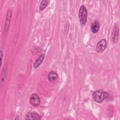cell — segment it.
I'll return each mask as SVG.
<instances>
[{
  "label": "cell",
  "instance_id": "1",
  "mask_svg": "<svg viewBox=\"0 0 120 120\" xmlns=\"http://www.w3.org/2000/svg\"><path fill=\"white\" fill-rule=\"evenodd\" d=\"M108 96V93L102 90L95 91L92 95L93 98L96 103H100L105 100Z\"/></svg>",
  "mask_w": 120,
  "mask_h": 120
},
{
  "label": "cell",
  "instance_id": "2",
  "mask_svg": "<svg viewBox=\"0 0 120 120\" xmlns=\"http://www.w3.org/2000/svg\"><path fill=\"white\" fill-rule=\"evenodd\" d=\"M78 17L81 26H84L87 21V10L86 7L83 5H82L79 9Z\"/></svg>",
  "mask_w": 120,
  "mask_h": 120
},
{
  "label": "cell",
  "instance_id": "3",
  "mask_svg": "<svg viewBox=\"0 0 120 120\" xmlns=\"http://www.w3.org/2000/svg\"><path fill=\"white\" fill-rule=\"evenodd\" d=\"M106 46L107 42L106 40L105 39H102L97 43L96 47V51L98 52H103L106 49Z\"/></svg>",
  "mask_w": 120,
  "mask_h": 120
},
{
  "label": "cell",
  "instance_id": "4",
  "mask_svg": "<svg viewBox=\"0 0 120 120\" xmlns=\"http://www.w3.org/2000/svg\"><path fill=\"white\" fill-rule=\"evenodd\" d=\"M30 102L32 105L35 107H38L40 104V99L39 96L36 93H34L30 96Z\"/></svg>",
  "mask_w": 120,
  "mask_h": 120
},
{
  "label": "cell",
  "instance_id": "5",
  "mask_svg": "<svg viewBox=\"0 0 120 120\" xmlns=\"http://www.w3.org/2000/svg\"><path fill=\"white\" fill-rule=\"evenodd\" d=\"M41 119V116L35 111L28 112L25 115V119L38 120Z\"/></svg>",
  "mask_w": 120,
  "mask_h": 120
},
{
  "label": "cell",
  "instance_id": "6",
  "mask_svg": "<svg viewBox=\"0 0 120 120\" xmlns=\"http://www.w3.org/2000/svg\"><path fill=\"white\" fill-rule=\"evenodd\" d=\"M11 16H12V11L9 10L7 12V17H6V20L5 22V29H4V32L5 34H6L8 30Z\"/></svg>",
  "mask_w": 120,
  "mask_h": 120
},
{
  "label": "cell",
  "instance_id": "7",
  "mask_svg": "<svg viewBox=\"0 0 120 120\" xmlns=\"http://www.w3.org/2000/svg\"><path fill=\"white\" fill-rule=\"evenodd\" d=\"M119 29L117 26H115L112 31V42L114 43H116L119 40Z\"/></svg>",
  "mask_w": 120,
  "mask_h": 120
},
{
  "label": "cell",
  "instance_id": "8",
  "mask_svg": "<svg viewBox=\"0 0 120 120\" xmlns=\"http://www.w3.org/2000/svg\"><path fill=\"white\" fill-rule=\"evenodd\" d=\"M58 77V74L54 71H51L50 72H49L47 75V78L48 80L51 82L55 81L57 78Z\"/></svg>",
  "mask_w": 120,
  "mask_h": 120
},
{
  "label": "cell",
  "instance_id": "9",
  "mask_svg": "<svg viewBox=\"0 0 120 120\" xmlns=\"http://www.w3.org/2000/svg\"><path fill=\"white\" fill-rule=\"evenodd\" d=\"M44 58H45V54H41L34 63V64H33L34 68H38L40 65L41 63L43 62Z\"/></svg>",
  "mask_w": 120,
  "mask_h": 120
},
{
  "label": "cell",
  "instance_id": "10",
  "mask_svg": "<svg viewBox=\"0 0 120 120\" xmlns=\"http://www.w3.org/2000/svg\"><path fill=\"white\" fill-rule=\"evenodd\" d=\"M99 29V23L98 21L96 20L92 24L91 26V30L92 33H96L98 32Z\"/></svg>",
  "mask_w": 120,
  "mask_h": 120
},
{
  "label": "cell",
  "instance_id": "11",
  "mask_svg": "<svg viewBox=\"0 0 120 120\" xmlns=\"http://www.w3.org/2000/svg\"><path fill=\"white\" fill-rule=\"evenodd\" d=\"M49 1L47 0H43L41 1L40 4L39 5V10L40 11H42L43 10H44L46 7L48 6L49 4Z\"/></svg>",
  "mask_w": 120,
  "mask_h": 120
},
{
  "label": "cell",
  "instance_id": "12",
  "mask_svg": "<svg viewBox=\"0 0 120 120\" xmlns=\"http://www.w3.org/2000/svg\"><path fill=\"white\" fill-rule=\"evenodd\" d=\"M0 56H1V65L2 60V57H3V52H2V51H0Z\"/></svg>",
  "mask_w": 120,
  "mask_h": 120
}]
</instances>
